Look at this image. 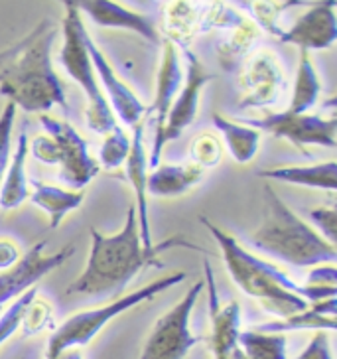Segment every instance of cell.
I'll list each match as a JSON object with an SVG mask.
<instances>
[{
	"instance_id": "obj_23",
	"label": "cell",
	"mask_w": 337,
	"mask_h": 359,
	"mask_svg": "<svg viewBox=\"0 0 337 359\" xmlns=\"http://www.w3.org/2000/svg\"><path fill=\"white\" fill-rule=\"evenodd\" d=\"M205 176V170L195 164H158L148 176L146 188L156 198H174L195 188Z\"/></svg>"
},
{
	"instance_id": "obj_33",
	"label": "cell",
	"mask_w": 337,
	"mask_h": 359,
	"mask_svg": "<svg viewBox=\"0 0 337 359\" xmlns=\"http://www.w3.org/2000/svg\"><path fill=\"white\" fill-rule=\"evenodd\" d=\"M50 324H52V306H50V302H46L40 296H36L30 302L24 318H22V334L26 338L36 336V334L43 332Z\"/></svg>"
},
{
	"instance_id": "obj_37",
	"label": "cell",
	"mask_w": 337,
	"mask_h": 359,
	"mask_svg": "<svg viewBox=\"0 0 337 359\" xmlns=\"http://www.w3.org/2000/svg\"><path fill=\"white\" fill-rule=\"evenodd\" d=\"M337 273L333 264H319L316 266L312 273H310V278H308V285L305 286H316V288H337L336 285Z\"/></svg>"
},
{
	"instance_id": "obj_34",
	"label": "cell",
	"mask_w": 337,
	"mask_h": 359,
	"mask_svg": "<svg viewBox=\"0 0 337 359\" xmlns=\"http://www.w3.org/2000/svg\"><path fill=\"white\" fill-rule=\"evenodd\" d=\"M16 111L18 109L12 103H6L0 113V184H2V176H4V170L12 152V128L16 121Z\"/></svg>"
},
{
	"instance_id": "obj_9",
	"label": "cell",
	"mask_w": 337,
	"mask_h": 359,
	"mask_svg": "<svg viewBox=\"0 0 337 359\" xmlns=\"http://www.w3.org/2000/svg\"><path fill=\"white\" fill-rule=\"evenodd\" d=\"M184 55L188 62L184 85H181V91L178 93V97L174 99L172 107H170V113L166 116L162 133L158 137H154L152 154L148 158V166H152V168H156L160 164V156H162L164 147L181 137L184 130L195 121V115L200 111L201 91L205 89V85L215 79V75L205 69V65L201 64V60L195 53L190 52L188 48H184Z\"/></svg>"
},
{
	"instance_id": "obj_36",
	"label": "cell",
	"mask_w": 337,
	"mask_h": 359,
	"mask_svg": "<svg viewBox=\"0 0 337 359\" xmlns=\"http://www.w3.org/2000/svg\"><path fill=\"white\" fill-rule=\"evenodd\" d=\"M296 359H333L326 332H316V336L310 339V344Z\"/></svg>"
},
{
	"instance_id": "obj_3",
	"label": "cell",
	"mask_w": 337,
	"mask_h": 359,
	"mask_svg": "<svg viewBox=\"0 0 337 359\" xmlns=\"http://www.w3.org/2000/svg\"><path fill=\"white\" fill-rule=\"evenodd\" d=\"M209 235L215 239L223 255V263L227 266L233 283L241 288L245 294L259 300L266 312L278 318H288L298 314L312 302L333 298L337 288H316V286L296 285L290 276L276 269L273 263L263 261L249 253L231 233L217 227L209 219H200Z\"/></svg>"
},
{
	"instance_id": "obj_14",
	"label": "cell",
	"mask_w": 337,
	"mask_h": 359,
	"mask_svg": "<svg viewBox=\"0 0 337 359\" xmlns=\"http://www.w3.org/2000/svg\"><path fill=\"white\" fill-rule=\"evenodd\" d=\"M85 43H87V52H89V57H91V64H93V69H95L99 85H101V91L105 89L106 103L113 109L115 116H118L128 127L140 125L142 116L146 113V107L140 103V99L132 93V89L118 77L115 67L106 60L103 50L91 40L89 34H87Z\"/></svg>"
},
{
	"instance_id": "obj_2",
	"label": "cell",
	"mask_w": 337,
	"mask_h": 359,
	"mask_svg": "<svg viewBox=\"0 0 337 359\" xmlns=\"http://www.w3.org/2000/svg\"><path fill=\"white\" fill-rule=\"evenodd\" d=\"M60 28L50 18L32 32L0 52V95L26 113H42L62 107L69 113L65 87L53 69L52 48Z\"/></svg>"
},
{
	"instance_id": "obj_39",
	"label": "cell",
	"mask_w": 337,
	"mask_h": 359,
	"mask_svg": "<svg viewBox=\"0 0 337 359\" xmlns=\"http://www.w3.org/2000/svg\"><path fill=\"white\" fill-rule=\"evenodd\" d=\"M57 359H83V355H81V351H79V349H69V351L62 353Z\"/></svg>"
},
{
	"instance_id": "obj_25",
	"label": "cell",
	"mask_w": 337,
	"mask_h": 359,
	"mask_svg": "<svg viewBox=\"0 0 337 359\" xmlns=\"http://www.w3.org/2000/svg\"><path fill=\"white\" fill-rule=\"evenodd\" d=\"M200 4L176 0L164 8V40L179 48H188V43L198 36V22H200Z\"/></svg>"
},
{
	"instance_id": "obj_38",
	"label": "cell",
	"mask_w": 337,
	"mask_h": 359,
	"mask_svg": "<svg viewBox=\"0 0 337 359\" xmlns=\"http://www.w3.org/2000/svg\"><path fill=\"white\" fill-rule=\"evenodd\" d=\"M18 259H20L18 245L11 241V239H0V271L11 269Z\"/></svg>"
},
{
	"instance_id": "obj_12",
	"label": "cell",
	"mask_w": 337,
	"mask_h": 359,
	"mask_svg": "<svg viewBox=\"0 0 337 359\" xmlns=\"http://www.w3.org/2000/svg\"><path fill=\"white\" fill-rule=\"evenodd\" d=\"M203 283L207 286L211 318V351L213 359H247L239 344L241 334V306L237 300L223 302L217 294L215 275L209 261H203Z\"/></svg>"
},
{
	"instance_id": "obj_21",
	"label": "cell",
	"mask_w": 337,
	"mask_h": 359,
	"mask_svg": "<svg viewBox=\"0 0 337 359\" xmlns=\"http://www.w3.org/2000/svg\"><path fill=\"white\" fill-rule=\"evenodd\" d=\"M337 300L333 298H326L319 302H312L310 306L292 314L288 318H280V320H273L266 322L256 330L261 332H270V334H288V332H300V330H316V332H333L337 326L336 320Z\"/></svg>"
},
{
	"instance_id": "obj_13",
	"label": "cell",
	"mask_w": 337,
	"mask_h": 359,
	"mask_svg": "<svg viewBox=\"0 0 337 359\" xmlns=\"http://www.w3.org/2000/svg\"><path fill=\"white\" fill-rule=\"evenodd\" d=\"M46 241L34 245L28 253L20 257L6 273L0 275V304L14 302L18 296L28 292L38 280L62 266L75 253L74 245H65L53 255H43Z\"/></svg>"
},
{
	"instance_id": "obj_26",
	"label": "cell",
	"mask_w": 337,
	"mask_h": 359,
	"mask_svg": "<svg viewBox=\"0 0 337 359\" xmlns=\"http://www.w3.org/2000/svg\"><path fill=\"white\" fill-rule=\"evenodd\" d=\"M213 125L221 133L225 144L229 148V154L239 164H249L256 156V150L261 144V133L256 128L231 121L227 116L215 113Z\"/></svg>"
},
{
	"instance_id": "obj_16",
	"label": "cell",
	"mask_w": 337,
	"mask_h": 359,
	"mask_svg": "<svg viewBox=\"0 0 337 359\" xmlns=\"http://www.w3.org/2000/svg\"><path fill=\"white\" fill-rule=\"evenodd\" d=\"M77 8L81 14H87L91 20L101 28H115V30H128V32L138 34L154 46L162 43L158 28L152 18L146 14L128 11L127 6L111 2V0H83L77 2Z\"/></svg>"
},
{
	"instance_id": "obj_1",
	"label": "cell",
	"mask_w": 337,
	"mask_h": 359,
	"mask_svg": "<svg viewBox=\"0 0 337 359\" xmlns=\"http://www.w3.org/2000/svg\"><path fill=\"white\" fill-rule=\"evenodd\" d=\"M170 249H190L205 253L200 245H193L186 237H168L162 243L144 247L140 239L137 210L130 205L123 229L116 235H103L91 227V251L83 273L65 288L67 296L81 298H106L123 292L128 283L146 266H162L158 257Z\"/></svg>"
},
{
	"instance_id": "obj_10",
	"label": "cell",
	"mask_w": 337,
	"mask_h": 359,
	"mask_svg": "<svg viewBox=\"0 0 337 359\" xmlns=\"http://www.w3.org/2000/svg\"><path fill=\"white\" fill-rule=\"evenodd\" d=\"M249 127L256 128L259 133L264 130L276 138L288 140L296 147H337V118L336 116L319 115H294L288 111L280 113H266L261 118H249Z\"/></svg>"
},
{
	"instance_id": "obj_28",
	"label": "cell",
	"mask_w": 337,
	"mask_h": 359,
	"mask_svg": "<svg viewBox=\"0 0 337 359\" xmlns=\"http://www.w3.org/2000/svg\"><path fill=\"white\" fill-rule=\"evenodd\" d=\"M239 344L247 359H288V339L284 334L247 330L239 334Z\"/></svg>"
},
{
	"instance_id": "obj_32",
	"label": "cell",
	"mask_w": 337,
	"mask_h": 359,
	"mask_svg": "<svg viewBox=\"0 0 337 359\" xmlns=\"http://www.w3.org/2000/svg\"><path fill=\"white\" fill-rule=\"evenodd\" d=\"M294 4H300V2H294V0H286V2H251V11L254 14V24L259 26V30L264 28L268 34H273L274 38L278 40V36L282 34V28H280V22H278V16L288 8V6H294Z\"/></svg>"
},
{
	"instance_id": "obj_17",
	"label": "cell",
	"mask_w": 337,
	"mask_h": 359,
	"mask_svg": "<svg viewBox=\"0 0 337 359\" xmlns=\"http://www.w3.org/2000/svg\"><path fill=\"white\" fill-rule=\"evenodd\" d=\"M184 85V74L179 67L178 48L168 40L162 42V62H160L158 77H156V93L154 101L148 107L144 115L154 116L156 123V133L154 137H158L164 128L166 116L170 113V107L174 103V99L178 97L179 87Z\"/></svg>"
},
{
	"instance_id": "obj_29",
	"label": "cell",
	"mask_w": 337,
	"mask_h": 359,
	"mask_svg": "<svg viewBox=\"0 0 337 359\" xmlns=\"http://www.w3.org/2000/svg\"><path fill=\"white\" fill-rule=\"evenodd\" d=\"M130 152V137L116 125L111 133H106L105 140L99 150V162L105 170L121 168Z\"/></svg>"
},
{
	"instance_id": "obj_22",
	"label": "cell",
	"mask_w": 337,
	"mask_h": 359,
	"mask_svg": "<svg viewBox=\"0 0 337 359\" xmlns=\"http://www.w3.org/2000/svg\"><path fill=\"white\" fill-rule=\"evenodd\" d=\"M221 34L223 38L217 40V43H215V52H217L219 65H221V69L229 72V74L239 72L242 62L249 57L253 46L259 40L261 30H259V26L251 18L242 16L235 26L223 30Z\"/></svg>"
},
{
	"instance_id": "obj_35",
	"label": "cell",
	"mask_w": 337,
	"mask_h": 359,
	"mask_svg": "<svg viewBox=\"0 0 337 359\" xmlns=\"http://www.w3.org/2000/svg\"><path fill=\"white\" fill-rule=\"evenodd\" d=\"M308 217L316 223L319 235L327 243L336 245L337 241V212L333 208H314L308 212Z\"/></svg>"
},
{
	"instance_id": "obj_19",
	"label": "cell",
	"mask_w": 337,
	"mask_h": 359,
	"mask_svg": "<svg viewBox=\"0 0 337 359\" xmlns=\"http://www.w3.org/2000/svg\"><path fill=\"white\" fill-rule=\"evenodd\" d=\"M26 158H28V133L26 128H22L0 184L2 210H16L30 198V184L26 178Z\"/></svg>"
},
{
	"instance_id": "obj_20",
	"label": "cell",
	"mask_w": 337,
	"mask_h": 359,
	"mask_svg": "<svg viewBox=\"0 0 337 359\" xmlns=\"http://www.w3.org/2000/svg\"><path fill=\"white\" fill-rule=\"evenodd\" d=\"M256 176L268 182H284L304 188H316V190L333 191L337 188V162H317L310 166H276V168H264L256 172Z\"/></svg>"
},
{
	"instance_id": "obj_5",
	"label": "cell",
	"mask_w": 337,
	"mask_h": 359,
	"mask_svg": "<svg viewBox=\"0 0 337 359\" xmlns=\"http://www.w3.org/2000/svg\"><path fill=\"white\" fill-rule=\"evenodd\" d=\"M62 34H64V43H62L60 60H62V65L65 67L67 75L81 87V91L87 97V109H85L87 125L99 135H106L116 127V116L106 103L99 79H97L95 69H93V64H91L87 43H85L89 32L85 28L81 12L77 8L75 0H65L64 2Z\"/></svg>"
},
{
	"instance_id": "obj_11",
	"label": "cell",
	"mask_w": 337,
	"mask_h": 359,
	"mask_svg": "<svg viewBox=\"0 0 337 359\" xmlns=\"http://www.w3.org/2000/svg\"><path fill=\"white\" fill-rule=\"evenodd\" d=\"M239 109H268L276 105L286 89V77L278 57L270 50L249 53L239 69Z\"/></svg>"
},
{
	"instance_id": "obj_8",
	"label": "cell",
	"mask_w": 337,
	"mask_h": 359,
	"mask_svg": "<svg viewBox=\"0 0 337 359\" xmlns=\"http://www.w3.org/2000/svg\"><path fill=\"white\" fill-rule=\"evenodd\" d=\"M205 283L198 280L186 296L154 322L138 359H186L201 341L190 327V318Z\"/></svg>"
},
{
	"instance_id": "obj_31",
	"label": "cell",
	"mask_w": 337,
	"mask_h": 359,
	"mask_svg": "<svg viewBox=\"0 0 337 359\" xmlns=\"http://www.w3.org/2000/svg\"><path fill=\"white\" fill-rule=\"evenodd\" d=\"M36 296H38V290L30 288L28 292L18 296L11 306H8V310L0 316V348H2V344H6L20 330L22 318H24L26 310L30 306V302H32Z\"/></svg>"
},
{
	"instance_id": "obj_18",
	"label": "cell",
	"mask_w": 337,
	"mask_h": 359,
	"mask_svg": "<svg viewBox=\"0 0 337 359\" xmlns=\"http://www.w3.org/2000/svg\"><path fill=\"white\" fill-rule=\"evenodd\" d=\"M127 166V176L130 180V186L137 194V222L140 239L144 247H152V233H150V222H148V156L144 150V127L142 123L135 127V137L130 140V152L125 162Z\"/></svg>"
},
{
	"instance_id": "obj_6",
	"label": "cell",
	"mask_w": 337,
	"mask_h": 359,
	"mask_svg": "<svg viewBox=\"0 0 337 359\" xmlns=\"http://www.w3.org/2000/svg\"><path fill=\"white\" fill-rule=\"evenodd\" d=\"M186 273H170L152 280L150 285L142 286L138 290L127 292V294L118 296L113 302H109L105 306L93 308V310H81L74 316L64 320L60 326L53 330V334L48 339V348H46V359H57L62 353L75 348H85L89 346L95 336L103 327L115 320L121 314L128 312L130 308L138 306L146 300L156 298L160 292L168 290L172 286L179 285L186 280Z\"/></svg>"
},
{
	"instance_id": "obj_7",
	"label": "cell",
	"mask_w": 337,
	"mask_h": 359,
	"mask_svg": "<svg viewBox=\"0 0 337 359\" xmlns=\"http://www.w3.org/2000/svg\"><path fill=\"white\" fill-rule=\"evenodd\" d=\"M40 123L46 135L28 140V154L42 164H60V180L74 191H81L101 170L85 138L62 118L40 115Z\"/></svg>"
},
{
	"instance_id": "obj_15",
	"label": "cell",
	"mask_w": 337,
	"mask_h": 359,
	"mask_svg": "<svg viewBox=\"0 0 337 359\" xmlns=\"http://www.w3.org/2000/svg\"><path fill=\"white\" fill-rule=\"evenodd\" d=\"M337 40V16L336 2L326 0L317 2L310 11H305L292 28L282 30L278 36V42L298 46V50H327Z\"/></svg>"
},
{
	"instance_id": "obj_30",
	"label": "cell",
	"mask_w": 337,
	"mask_h": 359,
	"mask_svg": "<svg viewBox=\"0 0 337 359\" xmlns=\"http://www.w3.org/2000/svg\"><path fill=\"white\" fill-rule=\"evenodd\" d=\"M191 164L200 166V168H215L223 158V147L219 138L211 133H201L200 137L193 138L190 147Z\"/></svg>"
},
{
	"instance_id": "obj_27",
	"label": "cell",
	"mask_w": 337,
	"mask_h": 359,
	"mask_svg": "<svg viewBox=\"0 0 337 359\" xmlns=\"http://www.w3.org/2000/svg\"><path fill=\"white\" fill-rule=\"evenodd\" d=\"M319 93H322V81L317 77L312 55L305 50H300L298 69H296L294 79V91H292L290 107L286 111L294 113V115H304V113H308L312 107L316 105L317 99H319Z\"/></svg>"
},
{
	"instance_id": "obj_24",
	"label": "cell",
	"mask_w": 337,
	"mask_h": 359,
	"mask_svg": "<svg viewBox=\"0 0 337 359\" xmlns=\"http://www.w3.org/2000/svg\"><path fill=\"white\" fill-rule=\"evenodd\" d=\"M85 200L83 191L64 190L57 186H50L43 182H32L30 201L40 208L50 217V229H57L67 213L77 210Z\"/></svg>"
},
{
	"instance_id": "obj_4",
	"label": "cell",
	"mask_w": 337,
	"mask_h": 359,
	"mask_svg": "<svg viewBox=\"0 0 337 359\" xmlns=\"http://www.w3.org/2000/svg\"><path fill=\"white\" fill-rule=\"evenodd\" d=\"M264 219L249 237L254 249L294 266L333 264L337 259L336 245L327 243L312 225L298 217V213L292 212L268 184L264 186Z\"/></svg>"
}]
</instances>
